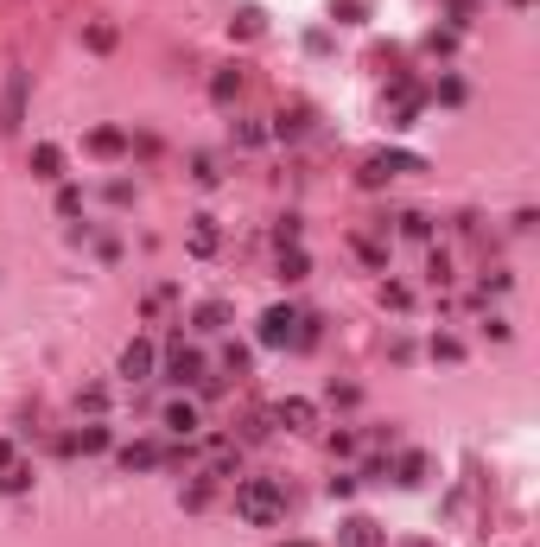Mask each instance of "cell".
Instances as JSON below:
<instances>
[{
    "mask_svg": "<svg viewBox=\"0 0 540 547\" xmlns=\"http://www.w3.org/2000/svg\"><path fill=\"white\" fill-rule=\"evenodd\" d=\"M153 363H159V357H153L147 337H133V344L121 351V376H127V382H147V376H153Z\"/></svg>",
    "mask_w": 540,
    "mask_h": 547,
    "instance_id": "cell-8",
    "label": "cell"
},
{
    "mask_svg": "<svg viewBox=\"0 0 540 547\" xmlns=\"http://www.w3.org/2000/svg\"><path fill=\"white\" fill-rule=\"evenodd\" d=\"M515 7H527V0H515Z\"/></svg>",
    "mask_w": 540,
    "mask_h": 547,
    "instance_id": "cell-35",
    "label": "cell"
},
{
    "mask_svg": "<svg viewBox=\"0 0 540 547\" xmlns=\"http://www.w3.org/2000/svg\"><path fill=\"white\" fill-rule=\"evenodd\" d=\"M426 281H433V287H445V281H451V261H445V255H433V261H426Z\"/></svg>",
    "mask_w": 540,
    "mask_h": 547,
    "instance_id": "cell-29",
    "label": "cell"
},
{
    "mask_svg": "<svg viewBox=\"0 0 540 547\" xmlns=\"http://www.w3.org/2000/svg\"><path fill=\"white\" fill-rule=\"evenodd\" d=\"M102 446H108V427H83V433H64V439H57L64 458H77V452H102Z\"/></svg>",
    "mask_w": 540,
    "mask_h": 547,
    "instance_id": "cell-12",
    "label": "cell"
},
{
    "mask_svg": "<svg viewBox=\"0 0 540 547\" xmlns=\"http://www.w3.org/2000/svg\"><path fill=\"white\" fill-rule=\"evenodd\" d=\"M90 51H115V26H90Z\"/></svg>",
    "mask_w": 540,
    "mask_h": 547,
    "instance_id": "cell-32",
    "label": "cell"
},
{
    "mask_svg": "<svg viewBox=\"0 0 540 547\" xmlns=\"http://www.w3.org/2000/svg\"><path fill=\"white\" fill-rule=\"evenodd\" d=\"M400 230H407L414 242H426V236H433V217H426V211H400Z\"/></svg>",
    "mask_w": 540,
    "mask_h": 547,
    "instance_id": "cell-21",
    "label": "cell"
},
{
    "mask_svg": "<svg viewBox=\"0 0 540 547\" xmlns=\"http://www.w3.org/2000/svg\"><path fill=\"white\" fill-rule=\"evenodd\" d=\"M394 484H400V491H420V484H426V452H400V458H394Z\"/></svg>",
    "mask_w": 540,
    "mask_h": 547,
    "instance_id": "cell-11",
    "label": "cell"
},
{
    "mask_svg": "<svg viewBox=\"0 0 540 547\" xmlns=\"http://www.w3.org/2000/svg\"><path fill=\"white\" fill-rule=\"evenodd\" d=\"M433 357H439V363H458L464 344H458V337H433Z\"/></svg>",
    "mask_w": 540,
    "mask_h": 547,
    "instance_id": "cell-26",
    "label": "cell"
},
{
    "mask_svg": "<svg viewBox=\"0 0 540 547\" xmlns=\"http://www.w3.org/2000/svg\"><path fill=\"white\" fill-rule=\"evenodd\" d=\"M90 153H102V160L127 153V134H121V127H96V134H90Z\"/></svg>",
    "mask_w": 540,
    "mask_h": 547,
    "instance_id": "cell-17",
    "label": "cell"
},
{
    "mask_svg": "<svg viewBox=\"0 0 540 547\" xmlns=\"http://www.w3.org/2000/svg\"><path fill=\"white\" fill-rule=\"evenodd\" d=\"M77 211H83V191L64 185V191H57V217H77Z\"/></svg>",
    "mask_w": 540,
    "mask_h": 547,
    "instance_id": "cell-24",
    "label": "cell"
},
{
    "mask_svg": "<svg viewBox=\"0 0 540 547\" xmlns=\"http://www.w3.org/2000/svg\"><path fill=\"white\" fill-rule=\"evenodd\" d=\"M274 421H280L287 433H305V427L318 421V407H312V401H299V395H287V401L274 407Z\"/></svg>",
    "mask_w": 540,
    "mask_h": 547,
    "instance_id": "cell-9",
    "label": "cell"
},
{
    "mask_svg": "<svg viewBox=\"0 0 540 547\" xmlns=\"http://www.w3.org/2000/svg\"><path fill=\"white\" fill-rule=\"evenodd\" d=\"M217 242H223V236H217V217H191V255H197V261H210Z\"/></svg>",
    "mask_w": 540,
    "mask_h": 547,
    "instance_id": "cell-13",
    "label": "cell"
},
{
    "mask_svg": "<svg viewBox=\"0 0 540 547\" xmlns=\"http://www.w3.org/2000/svg\"><path fill=\"white\" fill-rule=\"evenodd\" d=\"M32 178H45V185H57V178H64V147H51V141H39V147H32Z\"/></svg>",
    "mask_w": 540,
    "mask_h": 547,
    "instance_id": "cell-10",
    "label": "cell"
},
{
    "mask_svg": "<svg viewBox=\"0 0 540 547\" xmlns=\"http://www.w3.org/2000/svg\"><path fill=\"white\" fill-rule=\"evenodd\" d=\"M172 458H184V452H178V446H153V439L121 446V465H127V471H153V465H172Z\"/></svg>",
    "mask_w": 540,
    "mask_h": 547,
    "instance_id": "cell-5",
    "label": "cell"
},
{
    "mask_svg": "<svg viewBox=\"0 0 540 547\" xmlns=\"http://www.w3.org/2000/svg\"><path fill=\"white\" fill-rule=\"evenodd\" d=\"M191 325H197V331H229V306H223V300H204V306L191 312Z\"/></svg>",
    "mask_w": 540,
    "mask_h": 547,
    "instance_id": "cell-16",
    "label": "cell"
},
{
    "mask_svg": "<svg viewBox=\"0 0 540 547\" xmlns=\"http://www.w3.org/2000/svg\"><path fill=\"white\" fill-rule=\"evenodd\" d=\"M204 503H210V477H197V484L184 491V509H204Z\"/></svg>",
    "mask_w": 540,
    "mask_h": 547,
    "instance_id": "cell-28",
    "label": "cell"
},
{
    "mask_svg": "<svg viewBox=\"0 0 540 547\" xmlns=\"http://www.w3.org/2000/svg\"><path fill=\"white\" fill-rule=\"evenodd\" d=\"M197 427H204V421H197V407H191V401H172V407H166V433L197 439Z\"/></svg>",
    "mask_w": 540,
    "mask_h": 547,
    "instance_id": "cell-14",
    "label": "cell"
},
{
    "mask_svg": "<svg viewBox=\"0 0 540 547\" xmlns=\"http://www.w3.org/2000/svg\"><path fill=\"white\" fill-rule=\"evenodd\" d=\"M400 172H426V160H420V153H369V160H363V185H388V178H400Z\"/></svg>",
    "mask_w": 540,
    "mask_h": 547,
    "instance_id": "cell-3",
    "label": "cell"
},
{
    "mask_svg": "<svg viewBox=\"0 0 540 547\" xmlns=\"http://www.w3.org/2000/svg\"><path fill=\"white\" fill-rule=\"evenodd\" d=\"M400 547H439V541H400Z\"/></svg>",
    "mask_w": 540,
    "mask_h": 547,
    "instance_id": "cell-33",
    "label": "cell"
},
{
    "mask_svg": "<svg viewBox=\"0 0 540 547\" xmlns=\"http://www.w3.org/2000/svg\"><path fill=\"white\" fill-rule=\"evenodd\" d=\"M337 547H388V534H381L369 516H344V528H337Z\"/></svg>",
    "mask_w": 540,
    "mask_h": 547,
    "instance_id": "cell-7",
    "label": "cell"
},
{
    "mask_svg": "<svg viewBox=\"0 0 540 547\" xmlns=\"http://www.w3.org/2000/svg\"><path fill=\"white\" fill-rule=\"evenodd\" d=\"M369 13V0H337V20H344V26H356Z\"/></svg>",
    "mask_w": 540,
    "mask_h": 547,
    "instance_id": "cell-27",
    "label": "cell"
},
{
    "mask_svg": "<svg viewBox=\"0 0 540 547\" xmlns=\"http://www.w3.org/2000/svg\"><path fill=\"white\" fill-rule=\"evenodd\" d=\"M210 96H217V102H236V96H242V71H217V77H210Z\"/></svg>",
    "mask_w": 540,
    "mask_h": 547,
    "instance_id": "cell-20",
    "label": "cell"
},
{
    "mask_svg": "<svg viewBox=\"0 0 540 547\" xmlns=\"http://www.w3.org/2000/svg\"><path fill=\"white\" fill-rule=\"evenodd\" d=\"M305 274H312L305 248H280V281H305Z\"/></svg>",
    "mask_w": 540,
    "mask_h": 547,
    "instance_id": "cell-19",
    "label": "cell"
},
{
    "mask_svg": "<svg viewBox=\"0 0 540 547\" xmlns=\"http://www.w3.org/2000/svg\"><path fill=\"white\" fill-rule=\"evenodd\" d=\"M287 547H312V541H287Z\"/></svg>",
    "mask_w": 540,
    "mask_h": 547,
    "instance_id": "cell-34",
    "label": "cell"
},
{
    "mask_svg": "<svg viewBox=\"0 0 540 547\" xmlns=\"http://www.w3.org/2000/svg\"><path fill=\"white\" fill-rule=\"evenodd\" d=\"M191 178H197V185H217L223 172H217V160H210V153H197V160H191Z\"/></svg>",
    "mask_w": 540,
    "mask_h": 547,
    "instance_id": "cell-23",
    "label": "cell"
},
{
    "mask_svg": "<svg viewBox=\"0 0 540 547\" xmlns=\"http://www.w3.org/2000/svg\"><path fill=\"white\" fill-rule=\"evenodd\" d=\"M299 318H305L299 306H267L261 325H254V344L261 351H293L299 344Z\"/></svg>",
    "mask_w": 540,
    "mask_h": 547,
    "instance_id": "cell-2",
    "label": "cell"
},
{
    "mask_svg": "<svg viewBox=\"0 0 540 547\" xmlns=\"http://www.w3.org/2000/svg\"><path fill=\"white\" fill-rule=\"evenodd\" d=\"M26 71H20V64H13V71H7V90H0V127H7V134H20L26 127Z\"/></svg>",
    "mask_w": 540,
    "mask_h": 547,
    "instance_id": "cell-4",
    "label": "cell"
},
{
    "mask_svg": "<svg viewBox=\"0 0 540 547\" xmlns=\"http://www.w3.org/2000/svg\"><path fill=\"white\" fill-rule=\"evenodd\" d=\"M490 293H509V267H490V274H484V300H490Z\"/></svg>",
    "mask_w": 540,
    "mask_h": 547,
    "instance_id": "cell-30",
    "label": "cell"
},
{
    "mask_svg": "<svg viewBox=\"0 0 540 547\" xmlns=\"http://www.w3.org/2000/svg\"><path fill=\"white\" fill-rule=\"evenodd\" d=\"M236 516L248 528H274V522H287V491L274 477H242L236 484Z\"/></svg>",
    "mask_w": 540,
    "mask_h": 547,
    "instance_id": "cell-1",
    "label": "cell"
},
{
    "mask_svg": "<svg viewBox=\"0 0 540 547\" xmlns=\"http://www.w3.org/2000/svg\"><path fill=\"white\" fill-rule=\"evenodd\" d=\"M381 306H394V312H407V306H414V293H407V287H381Z\"/></svg>",
    "mask_w": 540,
    "mask_h": 547,
    "instance_id": "cell-31",
    "label": "cell"
},
{
    "mask_svg": "<svg viewBox=\"0 0 540 547\" xmlns=\"http://www.w3.org/2000/svg\"><path fill=\"white\" fill-rule=\"evenodd\" d=\"M26 491H32V465L7 458V465H0V497H26Z\"/></svg>",
    "mask_w": 540,
    "mask_h": 547,
    "instance_id": "cell-15",
    "label": "cell"
},
{
    "mask_svg": "<svg viewBox=\"0 0 540 547\" xmlns=\"http://www.w3.org/2000/svg\"><path fill=\"white\" fill-rule=\"evenodd\" d=\"M166 376H172V382H204V376H210V369H204V351L172 344V351H166Z\"/></svg>",
    "mask_w": 540,
    "mask_h": 547,
    "instance_id": "cell-6",
    "label": "cell"
},
{
    "mask_svg": "<svg viewBox=\"0 0 540 547\" xmlns=\"http://www.w3.org/2000/svg\"><path fill=\"white\" fill-rule=\"evenodd\" d=\"M261 141H267L261 121H236V147H261Z\"/></svg>",
    "mask_w": 540,
    "mask_h": 547,
    "instance_id": "cell-22",
    "label": "cell"
},
{
    "mask_svg": "<svg viewBox=\"0 0 540 547\" xmlns=\"http://www.w3.org/2000/svg\"><path fill=\"white\" fill-rule=\"evenodd\" d=\"M229 32H242V39H254V32H261V13H254V7H242V13L229 20Z\"/></svg>",
    "mask_w": 540,
    "mask_h": 547,
    "instance_id": "cell-25",
    "label": "cell"
},
{
    "mask_svg": "<svg viewBox=\"0 0 540 547\" xmlns=\"http://www.w3.org/2000/svg\"><path fill=\"white\" fill-rule=\"evenodd\" d=\"M267 134H280V141H299V134H305V109H280Z\"/></svg>",
    "mask_w": 540,
    "mask_h": 547,
    "instance_id": "cell-18",
    "label": "cell"
}]
</instances>
